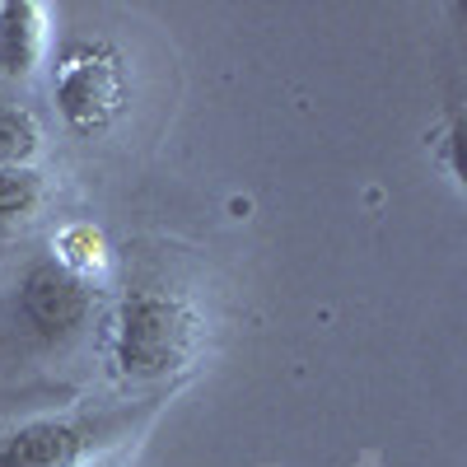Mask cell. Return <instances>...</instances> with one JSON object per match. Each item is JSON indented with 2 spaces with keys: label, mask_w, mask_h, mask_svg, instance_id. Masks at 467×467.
Returning <instances> with one entry per match:
<instances>
[{
  "label": "cell",
  "mask_w": 467,
  "mask_h": 467,
  "mask_svg": "<svg viewBox=\"0 0 467 467\" xmlns=\"http://www.w3.org/2000/svg\"><path fill=\"white\" fill-rule=\"evenodd\" d=\"M206 346V318L178 290H131L108 323V350L117 374L164 379L197 360Z\"/></svg>",
  "instance_id": "cell-1"
},
{
  "label": "cell",
  "mask_w": 467,
  "mask_h": 467,
  "mask_svg": "<svg viewBox=\"0 0 467 467\" xmlns=\"http://www.w3.org/2000/svg\"><path fill=\"white\" fill-rule=\"evenodd\" d=\"M52 99L75 136L108 131L127 108V70L108 43H70L57 61Z\"/></svg>",
  "instance_id": "cell-2"
},
{
  "label": "cell",
  "mask_w": 467,
  "mask_h": 467,
  "mask_svg": "<svg viewBox=\"0 0 467 467\" xmlns=\"http://www.w3.org/2000/svg\"><path fill=\"white\" fill-rule=\"evenodd\" d=\"M19 314L43 341H70L94 314V290L57 257H43L19 276Z\"/></svg>",
  "instance_id": "cell-3"
},
{
  "label": "cell",
  "mask_w": 467,
  "mask_h": 467,
  "mask_svg": "<svg viewBox=\"0 0 467 467\" xmlns=\"http://www.w3.org/2000/svg\"><path fill=\"white\" fill-rule=\"evenodd\" d=\"M99 449L85 420H24L0 435V467H80Z\"/></svg>",
  "instance_id": "cell-4"
},
{
  "label": "cell",
  "mask_w": 467,
  "mask_h": 467,
  "mask_svg": "<svg viewBox=\"0 0 467 467\" xmlns=\"http://www.w3.org/2000/svg\"><path fill=\"white\" fill-rule=\"evenodd\" d=\"M47 52V10L37 0H5L0 5V75L24 80Z\"/></svg>",
  "instance_id": "cell-5"
},
{
  "label": "cell",
  "mask_w": 467,
  "mask_h": 467,
  "mask_svg": "<svg viewBox=\"0 0 467 467\" xmlns=\"http://www.w3.org/2000/svg\"><path fill=\"white\" fill-rule=\"evenodd\" d=\"M37 145H43V131H37L33 112L0 99V169H24L37 154Z\"/></svg>",
  "instance_id": "cell-6"
},
{
  "label": "cell",
  "mask_w": 467,
  "mask_h": 467,
  "mask_svg": "<svg viewBox=\"0 0 467 467\" xmlns=\"http://www.w3.org/2000/svg\"><path fill=\"white\" fill-rule=\"evenodd\" d=\"M43 202V173L37 169H0V220L33 215Z\"/></svg>",
  "instance_id": "cell-7"
},
{
  "label": "cell",
  "mask_w": 467,
  "mask_h": 467,
  "mask_svg": "<svg viewBox=\"0 0 467 467\" xmlns=\"http://www.w3.org/2000/svg\"><path fill=\"white\" fill-rule=\"evenodd\" d=\"M57 262L70 266L75 276H85V281H89V271L103 266V239H99V229H94V224H75V229H66L61 239H57Z\"/></svg>",
  "instance_id": "cell-8"
},
{
  "label": "cell",
  "mask_w": 467,
  "mask_h": 467,
  "mask_svg": "<svg viewBox=\"0 0 467 467\" xmlns=\"http://www.w3.org/2000/svg\"><path fill=\"white\" fill-rule=\"evenodd\" d=\"M80 467H117V462H108V458H99V462H80Z\"/></svg>",
  "instance_id": "cell-9"
}]
</instances>
